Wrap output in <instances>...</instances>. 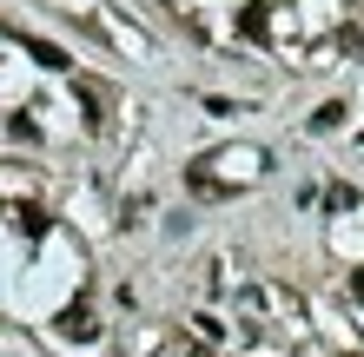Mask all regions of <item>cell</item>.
<instances>
[{
  "instance_id": "obj_1",
  "label": "cell",
  "mask_w": 364,
  "mask_h": 357,
  "mask_svg": "<svg viewBox=\"0 0 364 357\" xmlns=\"http://www.w3.org/2000/svg\"><path fill=\"white\" fill-rule=\"evenodd\" d=\"M60 338H73V344H93V338H100V324H93V304H87V298H73L67 311H60Z\"/></svg>"
},
{
  "instance_id": "obj_2",
  "label": "cell",
  "mask_w": 364,
  "mask_h": 357,
  "mask_svg": "<svg viewBox=\"0 0 364 357\" xmlns=\"http://www.w3.org/2000/svg\"><path fill=\"white\" fill-rule=\"evenodd\" d=\"M239 40H252V47H265V40H272V13H265V0H245V7H239Z\"/></svg>"
},
{
  "instance_id": "obj_3",
  "label": "cell",
  "mask_w": 364,
  "mask_h": 357,
  "mask_svg": "<svg viewBox=\"0 0 364 357\" xmlns=\"http://www.w3.org/2000/svg\"><path fill=\"white\" fill-rule=\"evenodd\" d=\"M27 53H33V60H40V67H47V73H67V67H73V60L60 53L53 40H27Z\"/></svg>"
},
{
  "instance_id": "obj_4",
  "label": "cell",
  "mask_w": 364,
  "mask_h": 357,
  "mask_svg": "<svg viewBox=\"0 0 364 357\" xmlns=\"http://www.w3.org/2000/svg\"><path fill=\"white\" fill-rule=\"evenodd\" d=\"M331 126H345V99H325V106L311 113V133H331Z\"/></svg>"
},
{
  "instance_id": "obj_5",
  "label": "cell",
  "mask_w": 364,
  "mask_h": 357,
  "mask_svg": "<svg viewBox=\"0 0 364 357\" xmlns=\"http://www.w3.org/2000/svg\"><path fill=\"white\" fill-rule=\"evenodd\" d=\"M100 106H106V99H100V87H87V79H80V113H87V126H100V119H106Z\"/></svg>"
},
{
  "instance_id": "obj_6",
  "label": "cell",
  "mask_w": 364,
  "mask_h": 357,
  "mask_svg": "<svg viewBox=\"0 0 364 357\" xmlns=\"http://www.w3.org/2000/svg\"><path fill=\"white\" fill-rule=\"evenodd\" d=\"M14 219H20V232H27V238H40V232H47V212H40V205H20Z\"/></svg>"
},
{
  "instance_id": "obj_7",
  "label": "cell",
  "mask_w": 364,
  "mask_h": 357,
  "mask_svg": "<svg viewBox=\"0 0 364 357\" xmlns=\"http://www.w3.org/2000/svg\"><path fill=\"white\" fill-rule=\"evenodd\" d=\"M351 298H358V304H364V271H351Z\"/></svg>"
},
{
  "instance_id": "obj_8",
  "label": "cell",
  "mask_w": 364,
  "mask_h": 357,
  "mask_svg": "<svg viewBox=\"0 0 364 357\" xmlns=\"http://www.w3.org/2000/svg\"><path fill=\"white\" fill-rule=\"evenodd\" d=\"M179 357H212V351H205V344H186V351H179Z\"/></svg>"
}]
</instances>
